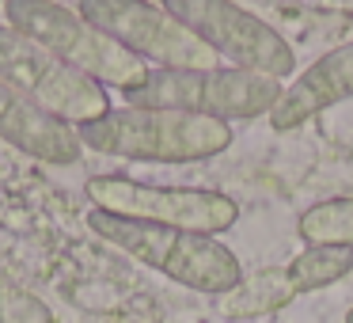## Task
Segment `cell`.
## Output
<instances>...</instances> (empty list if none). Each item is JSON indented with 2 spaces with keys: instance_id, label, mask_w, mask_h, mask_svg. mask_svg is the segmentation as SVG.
<instances>
[{
  "instance_id": "6da1fadb",
  "label": "cell",
  "mask_w": 353,
  "mask_h": 323,
  "mask_svg": "<svg viewBox=\"0 0 353 323\" xmlns=\"http://www.w3.org/2000/svg\"><path fill=\"white\" fill-rule=\"evenodd\" d=\"M80 145L118 160L145 164H198L232 148V126L216 118L179 115V110L114 107L103 118L80 126Z\"/></svg>"
},
{
  "instance_id": "7a4b0ae2",
  "label": "cell",
  "mask_w": 353,
  "mask_h": 323,
  "mask_svg": "<svg viewBox=\"0 0 353 323\" xmlns=\"http://www.w3.org/2000/svg\"><path fill=\"white\" fill-rule=\"evenodd\" d=\"M88 228L99 239H107L110 247H118L122 255L145 262L148 270H156V274L171 277V282L186 285L194 293L224 297L243 282V266L221 239L125 221V217H110L103 209H88Z\"/></svg>"
},
{
  "instance_id": "3957f363",
  "label": "cell",
  "mask_w": 353,
  "mask_h": 323,
  "mask_svg": "<svg viewBox=\"0 0 353 323\" xmlns=\"http://www.w3.org/2000/svg\"><path fill=\"white\" fill-rule=\"evenodd\" d=\"M4 19H8L12 31L39 42L57 61L77 69L80 77L95 80L99 88H118L125 95L145 84V77L152 72L141 57H133L122 42H114L107 31L88 23L69 4H54V0H8L4 4Z\"/></svg>"
},
{
  "instance_id": "277c9868",
  "label": "cell",
  "mask_w": 353,
  "mask_h": 323,
  "mask_svg": "<svg viewBox=\"0 0 353 323\" xmlns=\"http://www.w3.org/2000/svg\"><path fill=\"white\" fill-rule=\"evenodd\" d=\"M281 80L259 77L243 69H201V72H171V69H152L145 84L125 92V107L137 110H179V115H198V118H259L277 107L281 99Z\"/></svg>"
},
{
  "instance_id": "5b68a950",
  "label": "cell",
  "mask_w": 353,
  "mask_h": 323,
  "mask_svg": "<svg viewBox=\"0 0 353 323\" xmlns=\"http://www.w3.org/2000/svg\"><path fill=\"white\" fill-rule=\"evenodd\" d=\"M84 194L92 209H103L110 217L194 232L209 239H216V232H228L239 221V206L228 194L201 190V186H152L125 175H95L84 183Z\"/></svg>"
},
{
  "instance_id": "8992f818",
  "label": "cell",
  "mask_w": 353,
  "mask_h": 323,
  "mask_svg": "<svg viewBox=\"0 0 353 323\" xmlns=\"http://www.w3.org/2000/svg\"><path fill=\"white\" fill-rule=\"evenodd\" d=\"M77 12L99 31H107L114 42H122L145 65L156 61L160 69H171V72L221 69V57L186 23H179L163 4H145V0H80Z\"/></svg>"
},
{
  "instance_id": "52a82bcc",
  "label": "cell",
  "mask_w": 353,
  "mask_h": 323,
  "mask_svg": "<svg viewBox=\"0 0 353 323\" xmlns=\"http://www.w3.org/2000/svg\"><path fill=\"white\" fill-rule=\"evenodd\" d=\"M163 8L186 23L228 69L285 80L296 65L292 46L266 23L232 0H168Z\"/></svg>"
},
{
  "instance_id": "ba28073f",
  "label": "cell",
  "mask_w": 353,
  "mask_h": 323,
  "mask_svg": "<svg viewBox=\"0 0 353 323\" xmlns=\"http://www.w3.org/2000/svg\"><path fill=\"white\" fill-rule=\"evenodd\" d=\"M0 77L12 80L42 110H50L54 118L77 126V130L95 122V118H103L107 110H114L107 99V88L80 77L77 69L57 61L50 50H42L39 42L23 39L8 23H0Z\"/></svg>"
},
{
  "instance_id": "9c48e42d",
  "label": "cell",
  "mask_w": 353,
  "mask_h": 323,
  "mask_svg": "<svg viewBox=\"0 0 353 323\" xmlns=\"http://www.w3.org/2000/svg\"><path fill=\"white\" fill-rule=\"evenodd\" d=\"M345 274H353V251H345V247H304L292 259L254 270L232 293L216 297V304L228 320H254V315H270L277 308L292 304L296 297L327 289V285L342 282Z\"/></svg>"
},
{
  "instance_id": "30bf717a",
  "label": "cell",
  "mask_w": 353,
  "mask_h": 323,
  "mask_svg": "<svg viewBox=\"0 0 353 323\" xmlns=\"http://www.w3.org/2000/svg\"><path fill=\"white\" fill-rule=\"evenodd\" d=\"M0 141L39 164H54V168L77 164L80 148H84L77 137V126L42 110L31 95L19 92L4 77H0Z\"/></svg>"
},
{
  "instance_id": "8fae6325",
  "label": "cell",
  "mask_w": 353,
  "mask_h": 323,
  "mask_svg": "<svg viewBox=\"0 0 353 323\" xmlns=\"http://www.w3.org/2000/svg\"><path fill=\"white\" fill-rule=\"evenodd\" d=\"M353 95V42L323 54L319 61H312L289 88L281 92L277 107L270 110V126L277 133L300 130L304 122H312L315 115L330 110L334 103Z\"/></svg>"
},
{
  "instance_id": "7c38bea8",
  "label": "cell",
  "mask_w": 353,
  "mask_h": 323,
  "mask_svg": "<svg viewBox=\"0 0 353 323\" xmlns=\"http://www.w3.org/2000/svg\"><path fill=\"white\" fill-rule=\"evenodd\" d=\"M296 236L307 247H345L353 251V198H327L300 213Z\"/></svg>"
},
{
  "instance_id": "4fadbf2b",
  "label": "cell",
  "mask_w": 353,
  "mask_h": 323,
  "mask_svg": "<svg viewBox=\"0 0 353 323\" xmlns=\"http://www.w3.org/2000/svg\"><path fill=\"white\" fill-rule=\"evenodd\" d=\"M0 323H57L54 312L19 282L0 274Z\"/></svg>"
},
{
  "instance_id": "5bb4252c",
  "label": "cell",
  "mask_w": 353,
  "mask_h": 323,
  "mask_svg": "<svg viewBox=\"0 0 353 323\" xmlns=\"http://www.w3.org/2000/svg\"><path fill=\"white\" fill-rule=\"evenodd\" d=\"M345 323H353V308H350V312H345Z\"/></svg>"
}]
</instances>
